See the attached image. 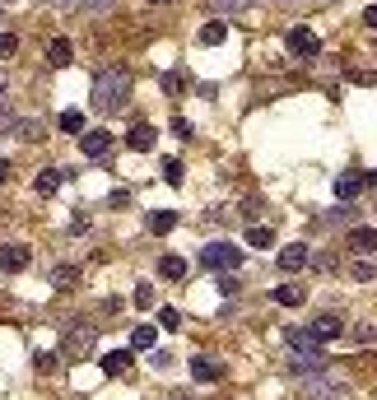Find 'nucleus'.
Instances as JSON below:
<instances>
[{
	"mask_svg": "<svg viewBox=\"0 0 377 400\" xmlns=\"http://www.w3.org/2000/svg\"><path fill=\"white\" fill-rule=\"evenodd\" d=\"M131 98V70L126 65H103L94 79V112H117Z\"/></svg>",
	"mask_w": 377,
	"mask_h": 400,
	"instance_id": "1",
	"label": "nucleus"
},
{
	"mask_svg": "<svg viewBox=\"0 0 377 400\" xmlns=\"http://www.w3.org/2000/svg\"><path fill=\"white\" fill-rule=\"evenodd\" d=\"M94 344H98V326L75 317V322L65 326V335H61V358H89Z\"/></svg>",
	"mask_w": 377,
	"mask_h": 400,
	"instance_id": "2",
	"label": "nucleus"
},
{
	"mask_svg": "<svg viewBox=\"0 0 377 400\" xmlns=\"http://www.w3.org/2000/svg\"><path fill=\"white\" fill-rule=\"evenodd\" d=\"M349 386L340 377H330V372H312V377H303V391L299 400H345Z\"/></svg>",
	"mask_w": 377,
	"mask_h": 400,
	"instance_id": "3",
	"label": "nucleus"
},
{
	"mask_svg": "<svg viewBox=\"0 0 377 400\" xmlns=\"http://www.w3.org/2000/svg\"><path fill=\"white\" fill-rule=\"evenodd\" d=\"M284 47H289V56H299V61H317V56H321V38H317L312 28H289Z\"/></svg>",
	"mask_w": 377,
	"mask_h": 400,
	"instance_id": "4",
	"label": "nucleus"
},
{
	"mask_svg": "<svg viewBox=\"0 0 377 400\" xmlns=\"http://www.w3.org/2000/svg\"><path fill=\"white\" fill-rule=\"evenodd\" d=\"M201 261L210 265V270H237L242 265V247H233V242H210L201 251Z\"/></svg>",
	"mask_w": 377,
	"mask_h": 400,
	"instance_id": "5",
	"label": "nucleus"
},
{
	"mask_svg": "<svg viewBox=\"0 0 377 400\" xmlns=\"http://www.w3.org/2000/svg\"><path fill=\"white\" fill-rule=\"evenodd\" d=\"M28 261H33V251H28L24 242H5V247H0V270H5V275L28 270Z\"/></svg>",
	"mask_w": 377,
	"mask_h": 400,
	"instance_id": "6",
	"label": "nucleus"
},
{
	"mask_svg": "<svg viewBox=\"0 0 377 400\" xmlns=\"http://www.w3.org/2000/svg\"><path fill=\"white\" fill-rule=\"evenodd\" d=\"M308 265H312V247L294 242V247H284V251H280V270H284V275H294V270H308Z\"/></svg>",
	"mask_w": 377,
	"mask_h": 400,
	"instance_id": "7",
	"label": "nucleus"
},
{
	"mask_svg": "<svg viewBox=\"0 0 377 400\" xmlns=\"http://www.w3.org/2000/svg\"><path fill=\"white\" fill-rule=\"evenodd\" d=\"M345 247L354 251V256H373V251H377V228H349Z\"/></svg>",
	"mask_w": 377,
	"mask_h": 400,
	"instance_id": "8",
	"label": "nucleus"
},
{
	"mask_svg": "<svg viewBox=\"0 0 377 400\" xmlns=\"http://www.w3.org/2000/svg\"><path fill=\"white\" fill-rule=\"evenodd\" d=\"M108 149H112L108 131H84V135H79V154H84V158H103Z\"/></svg>",
	"mask_w": 377,
	"mask_h": 400,
	"instance_id": "9",
	"label": "nucleus"
},
{
	"mask_svg": "<svg viewBox=\"0 0 377 400\" xmlns=\"http://www.w3.org/2000/svg\"><path fill=\"white\" fill-rule=\"evenodd\" d=\"M61 182H65V168H42L37 177H33V191H37V196H56Z\"/></svg>",
	"mask_w": 377,
	"mask_h": 400,
	"instance_id": "10",
	"label": "nucleus"
},
{
	"mask_svg": "<svg viewBox=\"0 0 377 400\" xmlns=\"http://www.w3.org/2000/svg\"><path fill=\"white\" fill-rule=\"evenodd\" d=\"M98 368L108 372V377H122V372H131V349H112V354L98 358Z\"/></svg>",
	"mask_w": 377,
	"mask_h": 400,
	"instance_id": "11",
	"label": "nucleus"
},
{
	"mask_svg": "<svg viewBox=\"0 0 377 400\" xmlns=\"http://www.w3.org/2000/svg\"><path fill=\"white\" fill-rule=\"evenodd\" d=\"M275 303H280V308H303V303H308V284H280V289H275Z\"/></svg>",
	"mask_w": 377,
	"mask_h": 400,
	"instance_id": "12",
	"label": "nucleus"
},
{
	"mask_svg": "<svg viewBox=\"0 0 377 400\" xmlns=\"http://www.w3.org/2000/svg\"><path fill=\"white\" fill-rule=\"evenodd\" d=\"M47 61L56 65V70L75 61V47H70V38H51V42H47Z\"/></svg>",
	"mask_w": 377,
	"mask_h": 400,
	"instance_id": "13",
	"label": "nucleus"
},
{
	"mask_svg": "<svg viewBox=\"0 0 377 400\" xmlns=\"http://www.w3.org/2000/svg\"><path fill=\"white\" fill-rule=\"evenodd\" d=\"M312 335L317 340H335V335H345V322H340L335 312H326V317H317V322H312Z\"/></svg>",
	"mask_w": 377,
	"mask_h": 400,
	"instance_id": "14",
	"label": "nucleus"
},
{
	"mask_svg": "<svg viewBox=\"0 0 377 400\" xmlns=\"http://www.w3.org/2000/svg\"><path fill=\"white\" fill-rule=\"evenodd\" d=\"M191 377H196V382H219L224 363H215V358H191Z\"/></svg>",
	"mask_w": 377,
	"mask_h": 400,
	"instance_id": "15",
	"label": "nucleus"
},
{
	"mask_svg": "<svg viewBox=\"0 0 377 400\" xmlns=\"http://www.w3.org/2000/svg\"><path fill=\"white\" fill-rule=\"evenodd\" d=\"M144 228H149V233H173L177 215H173V210H149V215H144Z\"/></svg>",
	"mask_w": 377,
	"mask_h": 400,
	"instance_id": "16",
	"label": "nucleus"
},
{
	"mask_svg": "<svg viewBox=\"0 0 377 400\" xmlns=\"http://www.w3.org/2000/svg\"><path fill=\"white\" fill-rule=\"evenodd\" d=\"M205 5H210V15H247L251 5H256V0H205Z\"/></svg>",
	"mask_w": 377,
	"mask_h": 400,
	"instance_id": "17",
	"label": "nucleus"
},
{
	"mask_svg": "<svg viewBox=\"0 0 377 400\" xmlns=\"http://www.w3.org/2000/svg\"><path fill=\"white\" fill-rule=\"evenodd\" d=\"M359 191H363V177H359V172H340V177H335V196H340V200H354Z\"/></svg>",
	"mask_w": 377,
	"mask_h": 400,
	"instance_id": "18",
	"label": "nucleus"
},
{
	"mask_svg": "<svg viewBox=\"0 0 377 400\" xmlns=\"http://www.w3.org/2000/svg\"><path fill=\"white\" fill-rule=\"evenodd\" d=\"M15 135L19 140H42V117H15Z\"/></svg>",
	"mask_w": 377,
	"mask_h": 400,
	"instance_id": "19",
	"label": "nucleus"
},
{
	"mask_svg": "<svg viewBox=\"0 0 377 400\" xmlns=\"http://www.w3.org/2000/svg\"><path fill=\"white\" fill-rule=\"evenodd\" d=\"M75 284H79V270H75V265H56V270H51V289L70 293Z\"/></svg>",
	"mask_w": 377,
	"mask_h": 400,
	"instance_id": "20",
	"label": "nucleus"
},
{
	"mask_svg": "<svg viewBox=\"0 0 377 400\" xmlns=\"http://www.w3.org/2000/svg\"><path fill=\"white\" fill-rule=\"evenodd\" d=\"M126 144H131L135 154H149V149H154V131H149V126H135V131L126 135Z\"/></svg>",
	"mask_w": 377,
	"mask_h": 400,
	"instance_id": "21",
	"label": "nucleus"
},
{
	"mask_svg": "<svg viewBox=\"0 0 377 400\" xmlns=\"http://www.w3.org/2000/svg\"><path fill=\"white\" fill-rule=\"evenodd\" d=\"M158 275L163 279H187V261H182V256H163V261H158Z\"/></svg>",
	"mask_w": 377,
	"mask_h": 400,
	"instance_id": "22",
	"label": "nucleus"
},
{
	"mask_svg": "<svg viewBox=\"0 0 377 400\" xmlns=\"http://www.w3.org/2000/svg\"><path fill=\"white\" fill-rule=\"evenodd\" d=\"M61 131H65V135H84V112H79V108H70V112H61Z\"/></svg>",
	"mask_w": 377,
	"mask_h": 400,
	"instance_id": "23",
	"label": "nucleus"
},
{
	"mask_svg": "<svg viewBox=\"0 0 377 400\" xmlns=\"http://www.w3.org/2000/svg\"><path fill=\"white\" fill-rule=\"evenodd\" d=\"M247 242H251V247H275V228H270V224H251V228H247Z\"/></svg>",
	"mask_w": 377,
	"mask_h": 400,
	"instance_id": "24",
	"label": "nucleus"
},
{
	"mask_svg": "<svg viewBox=\"0 0 377 400\" xmlns=\"http://www.w3.org/2000/svg\"><path fill=\"white\" fill-rule=\"evenodd\" d=\"M131 349H154V326H135L131 331Z\"/></svg>",
	"mask_w": 377,
	"mask_h": 400,
	"instance_id": "25",
	"label": "nucleus"
},
{
	"mask_svg": "<svg viewBox=\"0 0 377 400\" xmlns=\"http://www.w3.org/2000/svg\"><path fill=\"white\" fill-rule=\"evenodd\" d=\"M224 38H228V28H224V24H205V28H201V47H219Z\"/></svg>",
	"mask_w": 377,
	"mask_h": 400,
	"instance_id": "26",
	"label": "nucleus"
},
{
	"mask_svg": "<svg viewBox=\"0 0 377 400\" xmlns=\"http://www.w3.org/2000/svg\"><path fill=\"white\" fill-rule=\"evenodd\" d=\"M158 326H163V331H177V326H182V312L177 308H158Z\"/></svg>",
	"mask_w": 377,
	"mask_h": 400,
	"instance_id": "27",
	"label": "nucleus"
},
{
	"mask_svg": "<svg viewBox=\"0 0 377 400\" xmlns=\"http://www.w3.org/2000/svg\"><path fill=\"white\" fill-rule=\"evenodd\" d=\"M56 363H61V354H42V349L33 354V368L37 372H56Z\"/></svg>",
	"mask_w": 377,
	"mask_h": 400,
	"instance_id": "28",
	"label": "nucleus"
},
{
	"mask_svg": "<svg viewBox=\"0 0 377 400\" xmlns=\"http://www.w3.org/2000/svg\"><path fill=\"white\" fill-rule=\"evenodd\" d=\"M237 289H242V284L233 279V270H219V293H224V298H233Z\"/></svg>",
	"mask_w": 377,
	"mask_h": 400,
	"instance_id": "29",
	"label": "nucleus"
},
{
	"mask_svg": "<svg viewBox=\"0 0 377 400\" xmlns=\"http://www.w3.org/2000/svg\"><path fill=\"white\" fill-rule=\"evenodd\" d=\"M163 177H168V186H182V163L168 158V163H163Z\"/></svg>",
	"mask_w": 377,
	"mask_h": 400,
	"instance_id": "30",
	"label": "nucleus"
},
{
	"mask_svg": "<svg viewBox=\"0 0 377 400\" xmlns=\"http://www.w3.org/2000/svg\"><path fill=\"white\" fill-rule=\"evenodd\" d=\"M349 275L359 279V284H373V279H377V270H373V265H368V261H359V265H354V270H349Z\"/></svg>",
	"mask_w": 377,
	"mask_h": 400,
	"instance_id": "31",
	"label": "nucleus"
},
{
	"mask_svg": "<svg viewBox=\"0 0 377 400\" xmlns=\"http://www.w3.org/2000/svg\"><path fill=\"white\" fill-rule=\"evenodd\" d=\"M15 51H19V38H15V33H0V61L15 56Z\"/></svg>",
	"mask_w": 377,
	"mask_h": 400,
	"instance_id": "32",
	"label": "nucleus"
},
{
	"mask_svg": "<svg viewBox=\"0 0 377 400\" xmlns=\"http://www.w3.org/2000/svg\"><path fill=\"white\" fill-rule=\"evenodd\" d=\"M135 308H154V284H140V289H135Z\"/></svg>",
	"mask_w": 377,
	"mask_h": 400,
	"instance_id": "33",
	"label": "nucleus"
},
{
	"mask_svg": "<svg viewBox=\"0 0 377 400\" xmlns=\"http://www.w3.org/2000/svg\"><path fill=\"white\" fill-rule=\"evenodd\" d=\"M79 5H84L89 15H108V10H112V5H117V0H79Z\"/></svg>",
	"mask_w": 377,
	"mask_h": 400,
	"instance_id": "34",
	"label": "nucleus"
},
{
	"mask_svg": "<svg viewBox=\"0 0 377 400\" xmlns=\"http://www.w3.org/2000/svg\"><path fill=\"white\" fill-rule=\"evenodd\" d=\"M354 340H359V344H373V340H377V326H354Z\"/></svg>",
	"mask_w": 377,
	"mask_h": 400,
	"instance_id": "35",
	"label": "nucleus"
},
{
	"mask_svg": "<svg viewBox=\"0 0 377 400\" xmlns=\"http://www.w3.org/2000/svg\"><path fill=\"white\" fill-rule=\"evenodd\" d=\"M5 131H15V112H10V103H0V135Z\"/></svg>",
	"mask_w": 377,
	"mask_h": 400,
	"instance_id": "36",
	"label": "nucleus"
},
{
	"mask_svg": "<svg viewBox=\"0 0 377 400\" xmlns=\"http://www.w3.org/2000/svg\"><path fill=\"white\" fill-rule=\"evenodd\" d=\"M173 135H182V140H191V126H187V117H173Z\"/></svg>",
	"mask_w": 377,
	"mask_h": 400,
	"instance_id": "37",
	"label": "nucleus"
},
{
	"mask_svg": "<svg viewBox=\"0 0 377 400\" xmlns=\"http://www.w3.org/2000/svg\"><path fill=\"white\" fill-rule=\"evenodd\" d=\"M163 89H168V93H182V75H163Z\"/></svg>",
	"mask_w": 377,
	"mask_h": 400,
	"instance_id": "38",
	"label": "nucleus"
},
{
	"mask_svg": "<svg viewBox=\"0 0 377 400\" xmlns=\"http://www.w3.org/2000/svg\"><path fill=\"white\" fill-rule=\"evenodd\" d=\"M363 24H368V28L377 33V5H368V10H363Z\"/></svg>",
	"mask_w": 377,
	"mask_h": 400,
	"instance_id": "39",
	"label": "nucleus"
},
{
	"mask_svg": "<svg viewBox=\"0 0 377 400\" xmlns=\"http://www.w3.org/2000/svg\"><path fill=\"white\" fill-rule=\"evenodd\" d=\"M47 5H56V10H70V5H79V0H47Z\"/></svg>",
	"mask_w": 377,
	"mask_h": 400,
	"instance_id": "40",
	"label": "nucleus"
},
{
	"mask_svg": "<svg viewBox=\"0 0 377 400\" xmlns=\"http://www.w3.org/2000/svg\"><path fill=\"white\" fill-rule=\"evenodd\" d=\"M363 186H373V191H377V172H363Z\"/></svg>",
	"mask_w": 377,
	"mask_h": 400,
	"instance_id": "41",
	"label": "nucleus"
},
{
	"mask_svg": "<svg viewBox=\"0 0 377 400\" xmlns=\"http://www.w3.org/2000/svg\"><path fill=\"white\" fill-rule=\"evenodd\" d=\"M0 182H10V163L5 158H0Z\"/></svg>",
	"mask_w": 377,
	"mask_h": 400,
	"instance_id": "42",
	"label": "nucleus"
},
{
	"mask_svg": "<svg viewBox=\"0 0 377 400\" xmlns=\"http://www.w3.org/2000/svg\"><path fill=\"white\" fill-rule=\"evenodd\" d=\"M163 400H191V396H187V391H173V396H163Z\"/></svg>",
	"mask_w": 377,
	"mask_h": 400,
	"instance_id": "43",
	"label": "nucleus"
},
{
	"mask_svg": "<svg viewBox=\"0 0 377 400\" xmlns=\"http://www.w3.org/2000/svg\"><path fill=\"white\" fill-rule=\"evenodd\" d=\"M0 103H5V79H0Z\"/></svg>",
	"mask_w": 377,
	"mask_h": 400,
	"instance_id": "44",
	"label": "nucleus"
},
{
	"mask_svg": "<svg viewBox=\"0 0 377 400\" xmlns=\"http://www.w3.org/2000/svg\"><path fill=\"white\" fill-rule=\"evenodd\" d=\"M280 5H299V0H280Z\"/></svg>",
	"mask_w": 377,
	"mask_h": 400,
	"instance_id": "45",
	"label": "nucleus"
},
{
	"mask_svg": "<svg viewBox=\"0 0 377 400\" xmlns=\"http://www.w3.org/2000/svg\"><path fill=\"white\" fill-rule=\"evenodd\" d=\"M149 5H168V0H149Z\"/></svg>",
	"mask_w": 377,
	"mask_h": 400,
	"instance_id": "46",
	"label": "nucleus"
},
{
	"mask_svg": "<svg viewBox=\"0 0 377 400\" xmlns=\"http://www.w3.org/2000/svg\"><path fill=\"white\" fill-rule=\"evenodd\" d=\"M5 5H15V0H5Z\"/></svg>",
	"mask_w": 377,
	"mask_h": 400,
	"instance_id": "47",
	"label": "nucleus"
},
{
	"mask_svg": "<svg viewBox=\"0 0 377 400\" xmlns=\"http://www.w3.org/2000/svg\"><path fill=\"white\" fill-rule=\"evenodd\" d=\"M0 24H5V15H0Z\"/></svg>",
	"mask_w": 377,
	"mask_h": 400,
	"instance_id": "48",
	"label": "nucleus"
}]
</instances>
